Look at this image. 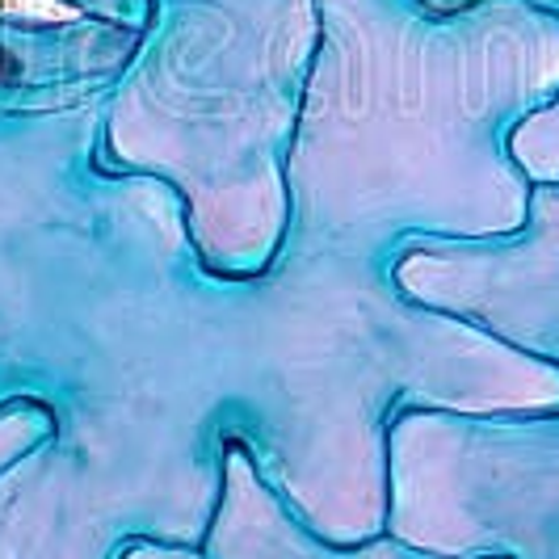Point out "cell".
I'll return each instance as SVG.
<instances>
[{"instance_id": "obj_4", "label": "cell", "mask_w": 559, "mask_h": 559, "mask_svg": "<svg viewBox=\"0 0 559 559\" xmlns=\"http://www.w3.org/2000/svg\"><path fill=\"white\" fill-rule=\"evenodd\" d=\"M531 4H538V9H547V13L559 17V0H531ZM509 152H513L518 168H522L531 181L559 186V93L513 127Z\"/></svg>"}, {"instance_id": "obj_3", "label": "cell", "mask_w": 559, "mask_h": 559, "mask_svg": "<svg viewBox=\"0 0 559 559\" xmlns=\"http://www.w3.org/2000/svg\"><path fill=\"white\" fill-rule=\"evenodd\" d=\"M152 29V0H0V110L114 93Z\"/></svg>"}, {"instance_id": "obj_2", "label": "cell", "mask_w": 559, "mask_h": 559, "mask_svg": "<svg viewBox=\"0 0 559 559\" xmlns=\"http://www.w3.org/2000/svg\"><path fill=\"white\" fill-rule=\"evenodd\" d=\"M316 38V0H152V29L110 93L106 160L168 177L211 245L257 257Z\"/></svg>"}, {"instance_id": "obj_5", "label": "cell", "mask_w": 559, "mask_h": 559, "mask_svg": "<svg viewBox=\"0 0 559 559\" xmlns=\"http://www.w3.org/2000/svg\"><path fill=\"white\" fill-rule=\"evenodd\" d=\"M429 9H459V4H472V0H425Z\"/></svg>"}, {"instance_id": "obj_1", "label": "cell", "mask_w": 559, "mask_h": 559, "mask_svg": "<svg viewBox=\"0 0 559 559\" xmlns=\"http://www.w3.org/2000/svg\"><path fill=\"white\" fill-rule=\"evenodd\" d=\"M320 38L282 156L299 249L395 227H518L513 127L559 93V17L531 0H316Z\"/></svg>"}]
</instances>
